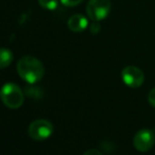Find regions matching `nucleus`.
<instances>
[{
  "label": "nucleus",
  "instance_id": "obj_10",
  "mask_svg": "<svg viewBox=\"0 0 155 155\" xmlns=\"http://www.w3.org/2000/svg\"><path fill=\"white\" fill-rule=\"evenodd\" d=\"M38 3L45 10L54 11L58 6V0H38Z\"/></svg>",
  "mask_w": 155,
  "mask_h": 155
},
{
  "label": "nucleus",
  "instance_id": "obj_13",
  "mask_svg": "<svg viewBox=\"0 0 155 155\" xmlns=\"http://www.w3.org/2000/svg\"><path fill=\"white\" fill-rule=\"evenodd\" d=\"M148 100H149L150 104L155 108V88H153L149 92V95H148Z\"/></svg>",
  "mask_w": 155,
  "mask_h": 155
},
{
  "label": "nucleus",
  "instance_id": "obj_5",
  "mask_svg": "<svg viewBox=\"0 0 155 155\" xmlns=\"http://www.w3.org/2000/svg\"><path fill=\"white\" fill-rule=\"evenodd\" d=\"M121 78L126 86L129 88H139L145 81V74L139 68L134 65H128L121 71Z\"/></svg>",
  "mask_w": 155,
  "mask_h": 155
},
{
  "label": "nucleus",
  "instance_id": "obj_12",
  "mask_svg": "<svg viewBox=\"0 0 155 155\" xmlns=\"http://www.w3.org/2000/svg\"><path fill=\"white\" fill-rule=\"evenodd\" d=\"M99 31H100V25L98 23V21H94L90 27V32L92 33L93 35H96L99 33Z\"/></svg>",
  "mask_w": 155,
  "mask_h": 155
},
{
  "label": "nucleus",
  "instance_id": "obj_1",
  "mask_svg": "<svg viewBox=\"0 0 155 155\" xmlns=\"http://www.w3.org/2000/svg\"><path fill=\"white\" fill-rule=\"evenodd\" d=\"M17 72L21 79L30 84H37L45 75V67L42 62L33 56H25L17 62Z\"/></svg>",
  "mask_w": 155,
  "mask_h": 155
},
{
  "label": "nucleus",
  "instance_id": "obj_2",
  "mask_svg": "<svg viewBox=\"0 0 155 155\" xmlns=\"http://www.w3.org/2000/svg\"><path fill=\"white\" fill-rule=\"evenodd\" d=\"M0 98L4 106L13 110L19 109L25 101V95L22 90L17 84L12 82L3 84L0 90Z\"/></svg>",
  "mask_w": 155,
  "mask_h": 155
},
{
  "label": "nucleus",
  "instance_id": "obj_9",
  "mask_svg": "<svg viewBox=\"0 0 155 155\" xmlns=\"http://www.w3.org/2000/svg\"><path fill=\"white\" fill-rule=\"evenodd\" d=\"M25 93L27 94L29 97L35 98V99H39V98H42L43 93L41 91V89L36 88V87L33 86H29L25 89Z\"/></svg>",
  "mask_w": 155,
  "mask_h": 155
},
{
  "label": "nucleus",
  "instance_id": "obj_6",
  "mask_svg": "<svg viewBox=\"0 0 155 155\" xmlns=\"http://www.w3.org/2000/svg\"><path fill=\"white\" fill-rule=\"evenodd\" d=\"M155 143V135L152 130L149 129H143L139 130L135 134L133 139V145L135 149L139 152H147L154 146Z\"/></svg>",
  "mask_w": 155,
  "mask_h": 155
},
{
  "label": "nucleus",
  "instance_id": "obj_4",
  "mask_svg": "<svg viewBox=\"0 0 155 155\" xmlns=\"http://www.w3.org/2000/svg\"><path fill=\"white\" fill-rule=\"evenodd\" d=\"M54 132V127L51 121L47 119H37L30 124L28 133L32 139L36 141H43L51 137Z\"/></svg>",
  "mask_w": 155,
  "mask_h": 155
},
{
  "label": "nucleus",
  "instance_id": "obj_14",
  "mask_svg": "<svg viewBox=\"0 0 155 155\" xmlns=\"http://www.w3.org/2000/svg\"><path fill=\"white\" fill-rule=\"evenodd\" d=\"M84 155H102V153L100 151H98V150H96V149H90V150H88L87 152H84Z\"/></svg>",
  "mask_w": 155,
  "mask_h": 155
},
{
  "label": "nucleus",
  "instance_id": "obj_3",
  "mask_svg": "<svg viewBox=\"0 0 155 155\" xmlns=\"http://www.w3.org/2000/svg\"><path fill=\"white\" fill-rule=\"evenodd\" d=\"M112 8L111 0H89L87 15L93 21H100L109 16Z\"/></svg>",
  "mask_w": 155,
  "mask_h": 155
},
{
  "label": "nucleus",
  "instance_id": "obj_8",
  "mask_svg": "<svg viewBox=\"0 0 155 155\" xmlns=\"http://www.w3.org/2000/svg\"><path fill=\"white\" fill-rule=\"evenodd\" d=\"M14 59V54L10 49L1 48L0 49V69H5L11 64Z\"/></svg>",
  "mask_w": 155,
  "mask_h": 155
},
{
  "label": "nucleus",
  "instance_id": "obj_7",
  "mask_svg": "<svg viewBox=\"0 0 155 155\" xmlns=\"http://www.w3.org/2000/svg\"><path fill=\"white\" fill-rule=\"evenodd\" d=\"M89 21L87 17H84L81 14H75L71 16L68 20V27L71 31L75 33L82 32L88 28Z\"/></svg>",
  "mask_w": 155,
  "mask_h": 155
},
{
  "label": "nucleus",
  "instance_id": "obj_11",
  "mask_svg": "<svg viewBox=\"0 0 155 155\" xmlns=\"http://www.w3.org/2000/svg\"><path fill=\"white\" fill-rule=\"evenodd\" d=\"M60 1L65 6H76L81 3L84 0H60Z\"/></svg>",
  "mask_w": 155,
  "mask_h": 155
}]
</instances>
